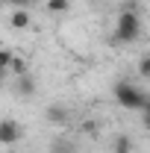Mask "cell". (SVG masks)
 Wrapping results in <instances>:
<instances>
[{
  "instance_id": "obj_1",
  "label": "cell",
  "mask_w": 150,
  "mask_h": 153,
  "mask_svg": "<svg viewBox=\"0 0 150 153\" xmlns=\"http://www.w3.org/2000/svg\"><path fill=\"white\" fill-rule=\"evenodd\" d=\"M138 36H141V18H138V12H135V9H121L118 24H115V41L130 44V41H135Z\"/></svg>"
},
{
  "instance_id": "obj_2",
  "label": "cell",
  "mask_w": 150,
  "mask_h": 153,
  "mask_svg": "<svg viewBox=\"0 0 150 153\" xmlns=\"http://www.w3.org/2000/svg\"><path fill=\"white\" fill-rule=\"evenodd\" d=\"M115 100H118V106H121V109L141 112V109H144V100H147V94H144L138 85H132V82H127V79H121V82L115 85Z\"/></svg>"
},
{
  "instance_id": "obj_3",
  "label": "cell",
  "mask_w": 150,
  "mask_h": 153,
  "mask_svg": "<svg viewBox=\"0 0 150 153\" xmlns=\"http://www.w3.org/2000/svg\"><path fill=\"white\" fill-rule=\"evenodd\" d=\"M24 138V127L12 118H3L0 121V144H18Z\"/></svg>"
},
{
  "instance_id": "obj_4",
  "label": "cell",
  "mask_w": 150,
  "mask_h": 153,
  "mask_svg": "<svg viewBox=\"0 0 150 153\" xmlns=\"http://www.w3.org/2000/svg\"><path fill=\"white\" fill-rule=\"evenodd\" d=\"M44 118H47V124H53V127H65V124L71 121V112H68L62 103H50L47 112H44Z\"/></svg>"
},
{
  "instance_id": "obj_5",
  "label": "cell",
  "mask_w": 150,
  "mask_h": 153,
  "mask_svg": "<svg viewBox=\"0 0 150 153\" xmlns=\"http://www.w3.org/2000/svg\"><path fill=\"white\" fill-rule=\"evenodd\" d=\"M15 91H18V94H24V97L36 94V79H33L30 74H21V76H15Z\"/></svg>"
},
{
  "instance_id": "obj_6",
  "label": "cell",
  "mask_w": 150,
  "mask_h": 153,
  "mask_svg": "<svg viewBox=\"0 0 150 153\" xmlns=\"http://www.w3.org/2000/svg\"><path fill=\"white\" fill-rule=\"evenodd\" d=\"M9 24H12V30H27L30 27V12L27 9H15L12 18H9Z\"/></svg>"
},
{
  "instance_id": "obj_7",
  "label": "cell",
  "mask_w": 150,
  "mask_h": 153,
  "mask_svg": "<svg viewBox=\"0 0 150 153\" xmlns=\"http://www.w3.org/2000/svg\"><path fill=\"white\" fill-rule=\"evenodd\" d=\"M112 153H132V138L130 135H115V141H112Z\"/></svg>"
},
{
  "instance_id": "obj_8",
  "label": "cell",
  "mask_w": 150,
  "mask_h": 153,
  "mask_svg": "<svg viewBox=\"0 0 150 153\" xmlns=\"http://www.w3.org/2000/svg\"><path fill=\"white\" fill-rule=\"evenodd\" d=\"M68 6H71L68 0H47V3H44V9H47L50 15H65V12H68Z\"/></svg>"
},
{
  "instance_id": "obj_9",
  "label": "cell",
  "mask_w": 150,
  "mask_h": 153,
  "mask_svg": "<svg viewBox=\"0 0 150 153\" xmlns=\"http://www.w3.org/2000/svg\"><path fill=\"white\" fill-rule=\"evenodd\" d=\"M9 71H12V74H15V76L27 74V62H24V59H21V56H15V59H12V65H9Z\"/></svg>"
},
{
  "instance_id": "obj_10",
  "label": "cell",
  "mask_w": 150,
  "mask_h": 153,
  "mask_svg": "<svg viewBox=\"0 0 150 153\" xmlns=\"http://www.w3.org/2000/svg\"><path fill=\"white\" fill-rule=\"evenodd\" d=\"M12 59H15V53H12V50H6V47H0V68H3V71H9V65H12Z\"/></svg>"
},
{
  "instance_id": "obj_11",
  "label": "cell",
  "mask_w": 150,
  "mask_h": 153,
  "mask_svg": "<svg viewBox=\"0 0 150 153\" xmlns=\"http://www.w3.org/2000/svg\"><path fill=\"white\" fill-rule=\"evenodd\" d=\"M138 74H141V76H150V56H144L141 62H138Z\"/></svg>"
},
{
  "instance_id": "obj_12",
  "label": "cell",
  "mask_w": 150,
  "mask_h": 153,
  "mask_svg": "<svg viewBox=\"0 0 150 153\" xmlns=\"http://www.w3.org/2000/svg\"><path fill=\"white\" fill-rule=\"evenodd\" d=\"M141 127L150 133V112H141Z\"/></svg>"
},
{
  "instance_id": "obj_13",
  "label": "cell",
  "mask_w": 150,
  "mask_h": 153,
  "mask_svg": "<svg viewBox=\"0 0 150 153\" xmlns=\"http://www.w3.org/2000/svg\"><path fill=\"white\" fill-rule=\"evenodd\" d=\"M0 3H9V6H24L27 0H0Z\"/></svg>"
},
{
  "instance_id": "obj_14",
  "label": "cell",
  "mask_w": 150,
  "mask_h": 153,
  "mask_svg": "<svg viewBox=\"0 0 150 153\" xmlns=\"http://www.w3.org/2000/svg\"><path fill=\"white\" fill-rule=\"evenodd\" d=\"M141 112H150V94H147V100H144V109Z\"/></svg>"
},
{
  "instance_id": "obj_15",
  "label": "cell",
  "mask_w": 150,
  "mask_h": 153,
  "mask_svg": "<svg viewBox=\"0 0 150 153\" xmlns=\"http://www.w3.org/2000/svg\"><path fill=\"white\" fill-rule=\"evenodd\" d=\"M3 79H6V71H3V68H0V85H3Z\"/></svg>"
}]
</instances>
